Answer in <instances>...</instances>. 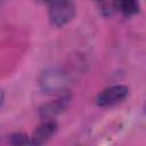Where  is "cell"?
I'll return each instance as SVG.
<instances>
[{
	"label": "cell",
	"mask_w": 146,
	"mask_h": 146,
	"mask_svg": "<svg viewBox=\"0 0 146 146\" xmlns=\"http://www.w3.org/2000/svg\"><path fill=\"white\" fill-rule=\"evenodd\" d=\"M70 86V76L59 67L46 68L39 76L40 89L49 95H64L67 92Z\"/></svg>",
	"instance_id": "1"
},
{
	"label": "cell",
	"mask_w": 146,
	"mask_h": 146,
	"mask_svg": "<svg viewBox=\"0 0 146 146\" xmlns=\"http://www.w3.org/2000/svg\"><path fill=\"white\" fill-rule=\"evenodd\" d=\"M48 7L49 19L56 27L68 24L76 15V6L73 0H55Z\"/></svg>",
	"instance_id": "2"
},
{
	"label": "cell",
	"mask_w": 146,
	"mask_h": 146,
	"mask_svg": "<svg viewBox=\"0 0 146 146\" xmlns=\"http://www.w3.org/2000/svg\"><path fill=\"white\" fill-rule=\"evenodd\" d=\"M129 96V88L124 84H114L104 89L96 98L99 107H111L122 103Z\"/></svg>",
	"instance_id": "3"
},
{
	"label": "cell",
	"mask_w": 146,
	"mask_h": 146,
	"mask_svg": "<svg viewBox=\"0 0 146 146\" xmlns=\"http://www.w3.org/2000/svg\"><path fill=\"white\" fill-rule=\"evenodd\" d=\"M71 103V96L67 94L60 95L59 98L42 105L39 110V115L44 120H52L57 115L64 113Z\"/></svg>",
	"instance_id": "4"
},
{
	"label": "cell",
	"mask_w": 146,
	"mask_h": 146,
	"mask_svg": "<svg viewBox=\"0 0 146 146\" xmlns=\"http://www.w3.org/2000/svg\"><path fill=\"white\" fill-rule=\"evenodd\" d=\"M57 131V123L54 120H46L35 128L31 137L32 145H43L51 139Z\"/></svg>",
	"instance_id": "5"
},
{
	"label": "cell",
	"mask_w": 146,
	"mask_h": 146,
	"mask_svg": "<svg viewBox=\"0 0 146 146\" xmlns=\"http://www.w3.org/2000/svg\"><path fill=\"white\" fill-rule=\"evenodd\" d=\"M116 8L125 16H132L139 13L140 5L138 0H116Z\"/></svg>",
	"instance_id": "6"
},
{
	"label": "cell",
	"mask_w": 146,
	"mask_h": 146,
	"mask_svg": "<svg viewBox=\"0 0 146 146\" xmlns=\"http://www.w3.org/2000/svg\"><path fill=\"white\" fill-rule=\"evenodd\" d=\"M98 3L102 13L105 16H111L113 11L116 9V0H94Z\"/></svg>",
	"instance_id": "7"
},
{
	"label": "cell",
	"mask_w": 146,
	"mask_h": 146,
	"mask_svg": "<svg viewBox=\"0 0 146 146\" xmlns=\"http://www.w3.org/2000/svg\"><path fill=\"white\" fill-rule=\"evenodd\" d=\"M9 141L13 145H23V146L31 144V140H30L29 136L24 132H15V133L10 135Z\"/></svg>",
	"instance_id": "8"
},
{
	"label": "cell",
	"mask_w": 146,
	"mask_h": 146,
	"mask_svg": "<svg viewBox=\"0 0 146 146\" xmlns=\"http://www.w3.org/2000/svg\"><path fill=\"white\" fill-rule=\"evenodd\" d=\"M3 103H5V92H3L2 89L0 88V107L3 105Z\"/></svg>",
	"instance_id": "9"
},
{
	"label": "cell",
	"mask_w": 146,
	"mask_h": 146,
	"mask_svg": "<svg viewBox=\"0 0 146 146\" xmlns=\"http://www.w3.org/2000/svg\"><path fill=\"white\" fill-rule=\"evenodd\" d=\"M38 1H39V2H42V3H44V5L48 6V5H50L51 2H54L55 0H38Z\"/></svg>",
	"instance_id": "10"
},
{
	"label": "cell",
	"mask_w": 146,
	"mask_h": 146,
	"mask_svg": "<svg viewBox=\"0 0 146 146\" xmlns=\"http://www.w3.org/2000/svg\"><path fill=\"white\" fill-rule=\"evenodd\" d=\"M7 1H8V0H0V6H1V5H3V3H5V2H7Z\"/></svg>",
	"instance_id": "11"
}]
</instances>
